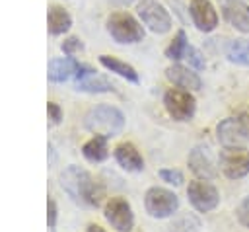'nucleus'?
<instances>
[{
  "instance_id": "f257e3e1",
  "label": "nucleus",
  "mask_w": 249,
  "mask_h": 232,
  "mask_svg": "<svg viewBox=\"0 0 249 232\" xmlns=\"http://www.w3.org/2000/svg\"><path fill=\"white\" fill-rule=\"evenodd\" d=\"M60 185L68 197H72V201L88 207H97L105 195L101 183L80 166H68L60 174Z\"/></svg>"
},
{
  "instance_id": "f03ea898",
  "label": "nucleus",
  "mask_w": 249,
  "mask_h": 232,
  "mask_svg": "<svg viewBox=\"0 0 249 232\" xmlns=\"http://www.w3.org/2000/svg\"><path fill=\"white\" fill-rule=\"evenodd\" d=\"M84 127L93 135H103L109 138V136H115L123 131L124 117L113 105H97L86 113Z\"/></svg>"
},
{
  "instance_id": "7ed1b4c3",
  "label": "nucleus",
  "mask_w": 249,
  "mask_h": 232,
  "mask_svg": "<svg viewBox=\"0 0 249 232\" xmlns=\"http://www.w3.org/2000/svg\"><path fill=\"white\" fill-rule=\"evenodd\" d=\"M107 31L117 43H138L144 39V29L126 12H115L107 18Z\"/></svg>"
},
{
  "instance_id": "20e7f679",
  "label": "nucleus",
  "mask_w": 249,
  "mask_h": 232,
  "mask_svg": "<svg viewBox=\"0 0 249 232\" xmlns=\"http://www.w3.org/2000/svg\"><path fill=\"white\" fill-rule=\"evenodd\" d=\"M144 207L150 216L165 218V216H171L179 209V199L173 191L165 187H150L144 195Z\"/></svg>"
},
{
  "instance_id": "39448f33",
  "label": "nucleus",
  "mask_w": 249,
  "mask_h": 232,
  "mask_svg": "<svg viewBox=\"0 0 249 232\" xmlns=\"http://www.w3.org/2000/svg\"><path fill=\"white\" fill-rule=\"evenodd\" d=\"M163 105H165V111L169 113V117H173L175 121H189V119H193V115L196 111V101H195L193 94L183 88L167 90L163 96Z\"/></svg>"
},
{
  "instance_id": "423d86ee",
  "label": "nucleus",
  "mask_w": 249,
  "mask_h": 232,
  "mask_svg": "<svg viewBox=\"0 0 249 232\" xmlns=\"http://www.w3.org/2000/svg\"><path fill=\"white\" fill-rule=\"evenodd\" d=\"M187 197H189V203L198 213H210L220 203L218 189L208 179H195V181H191L189 187H187Z\"/></svg>"
},
{
  "instance_id": "0eeeda50",
  "label": "nucleus",
  "mask_w": 249,
  "mask_h": 232,
  "mask_svg": "<svg viewBox=\"0 0 249 232\" xmlns=\"http://www.w3.org/2000/svg\"><path fill=\"white\" fill-rule=\"evenodd\" d=\"M138 16L142 23L154 33H167L171 29V16L156 0H142L138 4Z\"/></svg>"
},
{
  "instance_id": "6e6552de",
  "label": "nucleus",
  "mask_w": 249,
  "mask_h": 232,
  "mask_svg": "<svg viewBox=\"0 0 249 232\" xmlns=\"http://www.w3.org/2000/svg\"><path fill=\"white\" fill-rule=\"evenodd\" d=\"M216 133H218V142L224 148H245L249 140V131L245 129L239 117H228L220 121Z\"/></svg>"
},
{
  "instance_id": "1a4fd4ad",
  "label": "nucleus",
  "mask_w": 249,
  "mask_h": 232,
  "mask_svg": "<svg viewBox=\"0 0 249 232\" xmlns=\"http://www.w3.org/2000/svg\"><path fill=\"white\" fill-rule=\"evenodd\" d=\"M105 218L107 222L119 230V232H130L132 230V224H134V214H132V209L128 205L126 199L123 197H111L105 205Z\"/></svg>"
},
{
  "instance_id": "9d476101",
  "label": "nucleus",
  "mask_w": 249,
  "mask_h": 232,
  "mask_svg": "<svg viewBox=\"0 0 249 232\" xmlns=\"http://www.w3.org/2000/svg\"><path fill=\"white\" fill-rule=\"evenodd\" d=\"M220 168L230 179H239L249 174V150L226 148L220 154Z\"/></svg>"
},
{
  "instance_id": "9b49d317",
  "label": "nucleus",
  "mask_w": 249,
  "mask_h": 232,
  "mask_svg": "<svg viewBox=\"0 0 249 232\" xmlns=\"http://www.w3.org/2000/svg\"><path fill=\"white\" fill-rule=\"evenodd\" d=\"M224 19L241 33H249V4L243 0H220Z\"/></svg>"
},
{
  "instance_id": "f8f14e48",
  "label": "nucleus",
  "mask_w": 249,
  "mask_h": 232,
  "mask_svg": "<svg viewBox=\"0 0 249 232\" xmlns=\"http://www.w3.org/2000/svg\"><path fill=\"white\" fill-rule=\"evenodd\" d=\"M189 12H191V18H193V23L196 25L198 31H212L216 29L218 25V14L212 6L210 0H193L191 6H189Z\"/></svg>"
},
{
  "instance_id": "ddd939ff",
  "label": "nucleus",
  "mask_w": 249,
  "mask_h": 232,
  "mask_svg": "<svg viewBox=\"0 0 249 232\" xmlns=\"http://www.w3.org/2000/svg\"><path fill=\"white\" fill-rule=\"evenodd\" d=\"M189 168L200 179H212L216 175V164L206 146H195L189 154Z\"/></svg>"
},
{
  "instance_id": "4468645a",
  "label": "nucleus",
  "mask_w": 249,
  "mask_h": 232,
  "mask_svg": "<svg viewBox=\"0 0 249 232\" xmlns=\"http://www.w3.org/2000/svg\"><path fill=\"white\" fill-rule=\"evenodd\" d=\"M165 76L169 82H173L175 86L183 88V90H200L202 88V82L198 78L196 72H193L189 66H183V64H173L165 70Z\"/></svg>"
},
{
  "instance_id": "2eb2a0df",
  "label": "nucleus",
  "mask_w": 249,
  "mask_h": 232,
  "mask_svg": "<svg viewBox=\"0 0 249 232\" xmlns=\"http://www.w3.org/2000/svg\"><path fill=\"white\" fill-rule=\"evenodd\" d=\"M115 160L126 172H142L144 160L132 142H121L115 146Z\"/></svg>"
},
{
  "instance_id": "dca6fc26",
  "label": "nucleus",
  "mask_w": 249,
  "mask_h": 232,
  "mask_svg": "<svg viewBox=\"0 0 249 232\" xmlns=\"http://www.w3.org/2000/svg\"><path fill=\"white\" fill-rule=\"evenodd\" d=\"M78 68H80V62L76 58H72L70 55L68 57H58V58H53L49 62L47 76H49L51 82H64V80L76 76Z\"/></svg>"
},
{
  "instance_id": "f3484780",
  "label": "nucleus",
  "mask_w": 249,
  "mask_h": 232,
  "mask_svg": "<svg viewBox=\"0 0 249 232\" xmlns=\"http://www.w3.org/2000/svg\"><path fill=\"white\" fill-rule=\"evenodd\" d=\"M47 23H49V31H51L53 35H60V33H64V31L70 29L72 18H70V14H68L64 8H60V6L54 4V6L49 8Z\"/></svg>"
},
{
  "instance_id": "a211bd4d",
  "label": "nucleus",
  "mask_w": 249,
  "mask_h": 232,
  "mask_svg": "<svg viewBox=\"0 0 249 232\" xmlns=\"http://www.w3.org/2000/svg\"><path fill=\"white\" fill-rule=\"evenodd\" d=\"M82 154H84L86 160H89V162H103V160L109 156L107 136H103V135H95V136H91L88 142H84V146H82Z\"/></svg>"
},
{
  "instance_id": "6ab92c4d",
  "label": "nucleus",
  "mask_w": 249,
  "mask_h": 232,
  "mask_svg": "<svg viewBox=\"0 0 249 232\" xmlns=\"http://www.w3.org/2000/svg\"><path fill=\"white\" fill-rule=\"evenodd\" d=\"M99 62H101L107 70L119 74L121 78L128 80V82H138V72H136L130 64H126V62H123V60H119V58H115V57H109V55H101V57H99Z\"/></svg>"
},
{
  "instance_id": "aec40b11",
  "label": "nucleus",
  "mask_w": 249,
  "mask_h": 232,
  "mask_svg": "<svg viewBox=\"0 0 249 232\" xmlns=\"http://www.w3.org/2000/svg\"><path fill=\"white\" fill-rule=\"evenodd\" d=\"M226 57L230 62L235 64H249V41L247 39H233L226 45Z\"/></svg>"
},
{
  "instance_id": "412c9836",
  "label": "nucleus",
  "mask_w": 249,
  "mask_h": 232,
  "mask_svg": "<svg viewBox=\"0 0 249 232\" xmlns=\"http://www.w3.org/2000/svg\"><path fill=\"white\" fill-rule=\"evenodd\" d=\"M76 90H80V92H89V94H101V92H111V90H113V84H111L107 78L89 74V76L78 80Z\"/></svg>"
},
{
  "instance_id": "4be33fe9",
  "label": "nucleus",
  "mask_w": 249,
  "mask_h": 232,
  "mask_svg": "<svg viewBox=\"0 0 249 232\" xmlns=\"http://www.w3.org/2000/svg\"><path fill=\"white\" fill-rule=\"evenodd\" d=\"M187 47H189V43H187V35H185V31H183V29H179V31H177V35L171 39L169 47L165 49V57H167V58H171V60H181V58L185 57Z\"/></svg>"
},
{
  "instance_id": "5701e85b",
  "label": "nucleus",
  "mask_w": 249,
  "mask_h": 232,
  "mask_svg": "<svg viewBox=\"0 0 249 232\" xmlns=\"http://www.w3.org/2000/svg\"><path fill=\"white\" fill-rule=\"evenodd\" d=\"M183 58L189 62V66H193V68H196V70H202V68L206 66V60H204L202 53H200L196 47H193V45H189V47H187V51H185V57H183Z\"/></svg>"
},
{
  "instance_id": "b1692460",
  "label": "nucleus",
  "mask_w": 249,
  "mask_h": 232,
  "mask_svg": "<svg viewBox=\"0 0 249 232\" xmlns=\"http://www.w3.org/2000/svg\"><path fill=\"white\" fill-rule=\"evenodd\" d=\"M60 49L66 53V55H76V53H80L82 49H84V43L78 39V37H68V39H64L62 41V45H60Z\"/></svg>"
},
{
  "instance_id": "393cba45",
  "label": "nucleus",
  "mask_w": 249,
  "mask_h": 232,
  "mask_svg": "<svg viewBox=\"0 0 249 232\" xmlns=\"http://www.w3.org/2000/svg\"><path fill=\"white\" fill-rule=\"evenodd\" d=\"M235 216H237L239 224H243L245 228H249V195L237 205V209H235Z\"/></svg>"
},
{
  "instance_id": "a878e982",
  "label": "nucleus",
  "mask_w": 249,
  "mask_h": 232,
  "mask_svg": "<svg viewBox=\"0 0 249 232\" xmlns=\"http://www.w3.org/2000/svg\"><path fill=\"white\" fill-rule=\"evenodd\" d=\"M160 177L171 185H181L183 183V174L179 170H161L160 172Z\"/></svg>"
},
{
  "instance_id": "bb28decb",
  "label": "nucleus",
  "mask_w": 249,
  "mask_h": 232,
  "mask_svg": "<svg viewBox=\"0 0 249 232\" xmlns=\"http://www.w3.org/2000/svg\"><path fill=\"white\" fill-rule=\"evenodd\" d=\"M47 113H49V119H51V123H54V125H58V123H60L62 111H60V107H58L54 101H49V103H47Z\"/></svg>"
},
{
  "instance_id": "cd10ccee",
  "label": "nucleus",
  "mask_w": 249,
  "mask_h": 232,
  "mask_svg": "<svg viewBox=\"0 0 249 232\" xmlns=\"http://www.w3.org/2000/svg\"><path fill=\"white\" fill-rule=\"evenodd\" d=\"M47 222H49L51 228L56 224V203L53 199L47 201Z\"/></svg>"
},
{
  "instance_id": "c85d7f7f",
  "label": "nucleus",
  "mask_w": 249,
  "mask_h": 232,
  "mask_svg": "<svg viewBox=\"0 0 249 232\" xmlns=\"http://www.w3.org/2000/svg\"><path fill=\"white\" fill-rule=\"evenodd\" d=\"M237 117L241 119V123H243V125H245V129L249 131V113H245V111H243V113H239Z\"/></svg>"
},
{
  "instance_id": "c756f323",
  "label": "nucleus",
  "mask_w": 249,
  "mask_h": 232,
  "mask_svg": "<svg viewBox=\"0 0 249 232\" xmlns=\"http://www.w3.org/2000/svg\"><path fill=\"white\" fill-rule=\"evenodd\" d=\"M88 232H105V230H103L99 224H89V226H88Z\"/></svg>"
}]
</instances>
